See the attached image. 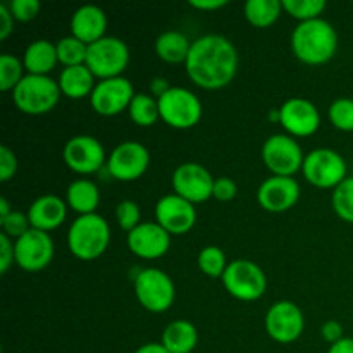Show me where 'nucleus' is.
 Returning <instances> with one entry per match:
<instances>
[{
  "instance_id": "f257e3e1",
  "label": "nucleus",
  "mask_w": 353,
  "mask_h": 353,
  "mask_svg": "<svg viewBox=\"0 0 353 353\" xmlns=\"http://www.w3.org/2000/svg\"><path fill=\"white\" fill-rule=\"evenodd\" d=\"M185 68L190 79L200 88H224L236 76L238 52L228 38L205 34L192 43Z\"/></svg>"
},
{
  "instance_id": "f03ea898",
  "label": "nucleus",
  "mask_w": 353,
  "mask_h": 353,
  "mask_svg": "<svg viewBox=\"0 0 353 353\" xmlns=\"http://www.w3.org/2000/svg\"><path fill=\"white\" fill-rule=\"evenodd\" d=\"M293 54L299 61L309 65L330 62L338 50V34L333 24L326 19L305 21L295 28L292 34Z\"/></svg>"
},
{
  "instance_id": "7ed1b4c3",
  "label": "nucleus",
  "mask_w": 353,
  "mask_h": 353,
  "mask_svg": "<svg viewBox=\"0 0 353 353\" xmlns=\"http://www.w3.org/2000/svg\"><path fill=\"white\" fill-rule=\"evenodd\" d=\"M109 243L110 228L99 214L79 216L69 228V250L79 261H95L107 250Z\"/></svg>"
},
{
  "instance_id": "20e7f679",
  "label": "nucleus",
  "mask_w": 353,
  "mask_h": 353,
  "mask_svg": "<svg viewBox=\"0 0 353 353\" xmlns=\"http://www.w3.org/2000/svg\"><path fill=\"white\" fill-rule=\"evenodd\" d=\"M14 103L17 109L30 116H41L54 109L61 99V88L48 76L28 74L14 88Z\"/></svg>"
},
{
  "instance_id": "39448f33",
  "label": "nucleus",
  "mask_w": 353,
  "mask_h": 353,
  "mask_svg": "<svg viewBox=\"0 0 353 353\" xmlns=\"http://www.w3.org/2000/svg\"><path fill=\"white\" fill-rule=\"evenodd\" d=\"M130 64V50L123 40L116 37H103L88 45L85 65L95 78H119L121 72Z\"/></svg>"
},
{
  "instance_id": "423d86ee",
  "label": "nucleus",
  "mask_w": 353,
  "mask_h": 353,
  "mask_svg": "<svg viewBox=\"0 0 353 353\" xmlns=\"http://www.w3.org/2000/svg\"><path fill=\"white\" fill-rule=\"evenodd\" d=\"M161 119L174 130H190L202 119V103L199 97L186 88L171 86L157 99Z\"/></svg>"
},
{
  "instance_id": "0eeeda50",
  "label": "nucleus",
  "mask_w": 353,
  "mask_h": 353,
  "mask_svg": "<svg viewBox=\"0 0 353 353\" xmlns=\"http://www.w3.org/2000/svg\"><path fill=\"white\" fill-rule=\"evenodd\" d=\"M221 279L228 293L241 302H255L264 295L268 288L264 271L255 262L247 259L230 262Z\"/></svg>"
},
{
  "instance_id": "6e6552de",
  "label": "nucleus",
  "mask_w": 353,
  "mask_h": 353,
  "mask_svg": "<svg viewBox=\"0 0 353 353\" xmlns=\"http://www.w3.org/2000/svg\"><path fill=\"white\" fill-rule=\"evenodd\" d=\"M134 293L141 307L154 314L165 312L174 302L176 290L172 279L161 269H143L134 278Z\"/></svg>"
},
{
  "instance_id": "1a4fd4ad",
  "label": "nucleus",
  "mask_w": 353,
  "mask_h": 353,
  "mask_svg": "<svg viewBox=\"0 0 353 353\" xmlns=\"http://www.w3.org/2000/svg\"><path fill=\"white\" fill-rule=\"evenodd\" d=\"M303 176L310 185L317 188H336L347 176V162L338 152L331 148L312 150L303 161Z\"/></svg>"
},
{
  "instance_id": "9d476101",
  "label": "nucleus",
  "mask_w": 353,
  "mask_h": 353,
  "mask_svg": "<svg viewBox=\"0 0 353 353\" xmlns=\"http://www.w3.org/2000/svg\"><path fill=\"white\" fill-rule=\"evenodd\" d=\"M262 161L274 176L292 178L303 168V152L288 134H272L262 147Z\"/></svg>"
},
{
  "instance_id": "9b49d317",
  "label": "nucleus",
  "mask_w": 353,
  "mask_h": 353,
  "mask_svg": "<svg viewBox=\"0 0 353 353\" xmlns=\"http://www.w3.org/2000/svg\"><path fill=\"white\" fill-rule=\"evenodd\" d=\"M305 327L303 312L288 300L276 302L265 314V331L274 341L283 345L299 340Z\"/></svg>"
},
{
  "instance_id": "f8f14e48",
  "label": "nucleus",
  "mask_w": 353,
  "mask_h": 353,
  "mask_svg": "<svg viewBox=\"0 0 353 353\" xmlns=\"http://www.w3.org/2000/svg\"><path fill=\"white\" fill-rule=\"evenodd\" d=\"M134 95L137 93H134L130 79L119 76V78L102 79L97 83L90 95V103L97 114L110 117L117 116L124 109H130V103Z\"/></svg>"
},
{
  "instance_id": "ddd939ff",
  "label": "nucleus",
  "mask_w": 353,
  "mask_h": 353,
  "mask_svg": "<svg viewBox=\"0 0 353 353\" xmlns=\"http://www.w3.org/2000/svg\"><path fill=\"white\" fill-rule=\"evenodd\" d=\"M16 264L28 272H37L47 268L54 259V241L45 231L31 228L14 243Z\"/></svg>"
},
{
  "instance_id": "4468645a",
  "label": "nucleus",
  "mask_w": 353,
  "mask_h": 353,
  "mask_svg": "<svg viewBox=\"0 0 353 353\" xmlns=\"http://www.w3.org/2000/svg\"><path fill=\"white\" fill-rule=\"evenodd\" d=\"M150 164V154L138 141H124L117 145L107 161V171L119 181H134L145 174Z\"/></svg>"
},
{
  "instance_id": "2eb2a0df",
  "label": "nucleus",
  "mask_w": 353,
  "mask_h": 353,
  "mask_svg": "<svg viewBox=\"0 0 353 353\" xmlns=\"http://www.w3.org/2000/svg\"><path fill=\"white\" fill-rule=\"evenodd\" d=\"M214 181L209 171L196 162L181 164L172 174V188L176 195L192 203H202L212 196Z\"/></svg>"
},
{
  "instance_id": "dca6fc26",
  "label": "nucleus",
  "mask_w": 353,
  "mask_h": 353,
  "mask_svg": "<svg viewBox=\"0 0 353 353\" xmlns=\"http://www.w3.org/2000/svg\"><path fill=\"white\" fill-rule=\"evenodd\" d=\"M62 157L71 171L78 174H93L105 162V150L97 138L78 134L64 145Z\"/></svg>"
},
{
  "instance_id": "f3484780",
  "label": "nucleus",
  "mask_w": 353,
  "mask_h": 353,
  "mask_svg": "<svg viewBox=\"0 0 353 353\" xmlns=\"http://www.w3.org/2000/svg\"><path fill=\"white\" fill-rule=\"evenodd\" d=\"M155 219L169 234H185L196 221L195 207L179 195L162 196L155 205Z\"/></svg>"
},
{
  "instance_id": "a211bd4d",
  "label": "nucleus",
  "mask_w": 353,
  "mask_h": 353,
  "mask_svg": "<svg viewBox=\"0 0 353 353\" xmlns=\"http://www.w3.org/2000/svg\"><path fill=\"white\" fill-rule=\"evenodd\" d=\"M300 199V185L293 178L271 176L257 190V202L268 212H286Z\"/></svg>"
},
{
  "instance_id": "6ab92c4d",
  "label": "nucleus",
  "mask_w": 353,
  "mask_h": 353,
  "mask_svg": "<svg viewBox=\"0 0 353 353\" xmlns=\"http://www.w3.org/2000/svg\"><path fill=\"white\" fill-rule=\"evenodd\" d=\"M279 123L292 137H310L319 130L321 116L317 107L305 99H290L279 109Z\"/></svg>"
},
{
  "instance_id": "aec40b11",
  "label": "nucleus",
  "mask_w": 353,
  "mask_h": 353,
  "mask_svg": "<svg viewBox=\"0 0 353 353\" xmlns=\"http://www.w3.org/2000/svg\"><path fill=\"white\" fill-rule=\"evenodd\" d=\"M171 234L159 223H141L128 233V247L137 257L145 261L161 259L168 254Z\"/></svg>"
},
{
  "instance_id": "412c9836",
  "label": "nucleus",
  "mask_w": 353,
  "mask_h": 353,
  "mask_svg": "<svg viewBox=\"0 0 353 353\" xmlns=\"http://www.w3.org/2000/svg\"><path fill=\"white\" fill-rule=\"evenodd\" d=\"M65 216H68V205L64 200L55 195L38 196L28 210L31 228L45 233L61 226L65 221Z\"/></svg>"
},
{
  "instance_id": "4be33fe9",
  "label": "nucleus",
  "mask_w": 353,
  "mask_h": 353,
  "mask_svg": "<svg viewBox=\"0 0 353 353\" xmlns=\"http://www.w3.org/2000/svg\"><path fill=\"white\" fill-rule=\"evenodd\" d=\"M107 30V16L100 7L83 6L71 17L72 37L85 45H92L103 38Z\"/></svg>"
},
{
  "instance_id": "5701e85b",
  "label": "nucleus",
  "mask_w": 353,
  "mask_h": 353,
  "mask_svg": "<svg viewBox=\"0 0 353 353\" xmlns=\"http://www.w3.org/2000/svg\"><path fill=\"white\" fill-rule=\"evenodd\" d=\"M57 83L62 95L78 100L86 95H92L93 88H95V76L85 64L72 65V68L62 69Z\"/></svg>"
},
{
  "instance_id": "b1692460",
  "label": "nucleus",
  "mask_w": 353,
  "mask_h": 353,
  "mask_svg": "<svg viewBox=\"0 0 353 353\" xmlns=\"http://www.w3.org/2000/svg\"><path fill=\"white\" fill-rule=\"evenodd\" d=\"M59 62L57 47L48 40H37L26 48L23 57L24 69L30 74L47 76Z\"/></svg>"
},
{
  "instance_id": "393cba45",
  "label": "nucleus",
  "mask_w": 353,
  "mask_h": 353,
  "mask_svg": "<svg viewBox=\"0 0 353 353\" xmlns=\"http://www.w3.org/2000/svg\"><path fill=\"white\" fill-rule=\"evenodd\" d=\"M161 343L169 353H192L199 343V331L190 321H174L164 330Z\"/></svg>"
},
{
  "instance_id": "a878e982",
  "label": "nucleus",
  "mask_w": 353,
  "mask_h": 353,
  "mask_svg": "<svg viewBox=\"0 0 353 353\" xmlns=\"http://www.w3.org/2000/svg\"><path fill=\"white\" fill-rule=\"evenodd\" d=\"M65 202L79 216L95 214L100 202L99 186L90 179H76L69 185L68 192H65Z\"/></svg>"
},
{
  "instance_id": "bb28decb",
  "label": "nucleus",
  "mask_w": 353,
  "mask_h": 353,
  "mask_svg": "<svg viewBox=\"0 0 353 353\" xmlns=\"http://www.w3.org/2000/svg\"><path fill=\"white\" fill-rule=\"evenodd\" d=\"M190 48H192V41L179 31H165L155 40V52H157L159 59L169 62V64L186 62Z\"/></svg>"
},
{
  "instance_id": "cd10ccee",
  "label": "nucleus",
  "mask_w": 353,
  "mask_h": 353,
  "mask_svg": "<svg viewBox=\"0 0 353 353\" xmlns=\"http://www.w3.org/2000/svg\"><path fill=\"white\" fill-rule=\"evenodd\" d=\"M245 17L255 28H269L279 19L283 3L279 0H248L243 7Z\"/></svg>"
},
{
  "instance_id": "c85d7f7f",
  "label": "nucleus",
  "mask_w": 353,
  "mask_h": 353,
  "mask_svg": "<svg viewBox=\"0 0 353 353\" xmlns=\"http://www.w3.org/2000/svg\"><path fill=\"white\" fill-rule=\"evenodd\" d=\"M130 117L134 124L138 126H152V124L157 123V119L161 117L159 112V102L152 95L147 93H137L134 99L130 103Z\"/></svg>"
},
{
  "instance_id": "c756f323",
  "label": "nucleus",
  "mask_w": 353,
  "mask_h": 353,
  "mask_svg": "<svg viewBox=\"0 0 353 353\" xmlns=\"http://www.w3.org/2000/svg\"><path fill=\"white\" fill-rule=\"evenodd\" d=\"M57 57L61 64L65 68L72 65H83L86 62V54H88V45L83 43L81 40L74 37H64L57 41Z\"/></svg>"
},
{
  "instance_id": "7c9ffc66",
  "label": "nucleus",
  "mask_w": 353,
  "mask_h": 353,
  "mask_svg": "<svg viewBox=\"0 0 353 353\" xmlns=\"http://www.w3.org/2000/svg\"><path fill=\"white\" fill-rule=\"evenodd\" d=\"M283 10L292 14L300 23L317 19L326 9L324 0H283Z\"/></svg>"
},
{
  "instance_id": "2f4dec72",
  "label": "nucleus",
  "mask_w": 353,
  "mask_h": 353,
  "mask_svg": "<svg viewBox=\"0 0 353 353\" xmlns=\"http://www.w3.org/2000/svg\"><path fill=\"white\" fill-rule=\"evenodd\" d=\"M199 268L209 278H223L224 271H226V255L219 247H205L199 254Z\"/></svg>"
},
{
  "instance_id": "473e14b6",
  "label": "nucleus",
  "mask_w": 353,
  "mask_h": 353,
  "mask_svg": "<svg viewBox=\"0 0 353 353\" xmlns=\"http://www.w3.org/2000/svg\"><path fill=\"white\" fill-rule=\"evenodd\" d=\"M333 209L341 221L353 224V176L334 188Z\"/></svg>"
},
{
  "instance_id": "72a5a7b5",
  "label": "nucleus",
  "mask_w": 353,
  "mask_h": 353,
  "mask_svg": "<svg viewBox=\"0 0 353 353\" xmlns=\"http://www.w3.org/2000/svg\"><path fill=\"white\" fill-rule=\"evenodd\" d=\"M24 64L16 59L14 55L3 54L0 57V92H9L16 88L21 83L23 76Z\"/></svg>"
},
{
  "instance_id": "f704fd0d",
  "label": "nucleus",
  "mask_w": 353,
  "mask_h": 353,
  "mask_svg": "<svg viewBox=\"0 0 353 353\" xmlns=\"http://www.w3.org/2000/svg\"><path fill=\"white\" fill-rule=\"evenodd\" d=\"M330 119L341 131H353V100L338 99L330 107Z\"/></svg>"
},
{
  "instance_id": "c9c22d12",
  "label": "nucleus",
  "mask_w": 353,
  "mask_h": 353,
  "mask_svg": "<svg viewBox=\"0 0 353 353\" xmlns=\"http://www.w3.org/2000/svg\"><path fill=\"white\" fill-rule=\"evenodd\" d=\"M116 217L117 223H119L121 230L124 231H133L134 228L140 226V207L133 200H124L117 205L116 209Z\"/></svg>"
},
{
  "instance_id": "e433bc0d",
  "label": "nucleus",
  "mask_w": 353,
  "mask_h": 353,
  "mask_svg": "<svg viewBox=\"0 0 353 353\" xmlns=\"http://www.w3.org/2000/svg\"><path fill=\"white\" fill-rule=\"evenodd\" d=\"M0 226H2L3 233H6L7 236L16 238V240L31 230L30 217L23 212H17V210H12L9 216L0 219Z\"/></svg>"
},
{
  "instance_id": "4c0bfd02",
  "label": "nucleus",
  "mask_w": 353,
  "mask_h": 353,
  "mask_svg": "<svg viewBox=\"0 0 353 353\" xmlns=\"http://www.w3.org/2000/svg\"><path fill=\"white\" fill-rule=\"evenodd\" d=\"M7 7H9L14 19L21 21V23H28V21H33L38 16L41 3L38 0H12Z\"/></svg>"
},
{
  "instance_id": "58836bf2",
  "label": "nucleus",
  "mask_w": 353,
  "mask_h": 353,
  "mask_svg": "<svg viewBox=\"0 0 353 353\" xmlns=\"http://www.w3.org/2000/svg\"><path fill=\"white\" fill-rule=\"evenodd\" d=\"M17 171V159L9 147H0V181H9Z\"/></svg>"
},
{
  "instance_id": "ea45409f",
  "label": "nucleus",
  "mask_w": 353,
  "mask_h": 353,
  "mask_svg": "<svg viewBox=\"0 0 353 353\" xmlns=\"http://www.w3.org/2000/svg\"><path fill=\"white\" fill-rule=\"evenodd\" d=\"M236 192L238 188L233 179L219 178L214 181L212 196L216 200H219V202H230V200H233L236 196Z\"/></svg>"
},
{
  "instance_id": "a19ab883",
  "label": "nucleus",
  "mask_w": 353,
  "mask_h": 353,
  "mask_svg": "<svg viewBox=\"0 0 353 353\" xmlns=\"http://www.w3.org/2000/svg\"><path fill=\"white\" fill-rule=\"evenodd\" d=\"M14 261H16V257H14V243L6 233H2L0 234V272L6 274Z\"/></svg>"
},
{
  "instance_id": "79ce46f5",
  "label": "nucleus",
  "mask_w": 353,
  "mask_h": 353,
  "mask_svg": "<svg viewBox=\"0 0 353 353\" xmlns=\"http://www.w3.org/2000/svg\"><path fill=\"white\" fill-rule=\"evenodd\" d=\"M321 333H323V338L327 341V343L334 345L338 343L340 340H343V326H341L338 321H327V323H324L323 330H321Z\"/></svg>"
},
{
  "instance_id": "37998d69",
  "label": "nucleus",
  "mask_w": 353,
  "mask_h": 353,
  "mask_svg": "<svg viewBox=\"0 0 353 353\" xmlns=\"http://www.w3.org/2000/svg\"><path fill=\"white\" fill-rule=\"evenodd\" d=\"M14 30V17L6 3L0 6V40H6Z\"/></svg>"
},
{
  "instance_id": "c03bdc74",
  "label": "nucleus",
  "mask_w": 353,
  "mask_h": 353,
  "mask_svg": "<svg viewBox=\"0 0 353 353\" xmlns=\"http://www.w3.org/2000/svg\"><path fill=\"white\" fill-rule=\"evenodd\" d=\"M190 6L199 10H217L228 6V0H190Z\"/></svg>"
},
{
  "instance_id": "a18cd8bd",
  "label": "nucleus",
  "mask_w": 353,
  "mask_h": 353,
  "mask_svg": "<svg viewBox=\"0 0 353 353\" xmlns=\"http://www.w3.org/2000/svg\"><path fill=\"white\" fill-rule=\"evenodd\" d=\"M327 353H353V338L345 336L343 340H340L338 343L331 345L330 352Z\"/></svg>"
},
{
  "instance_id": "49530a36",
  "label": "nucleus",
  "mask_w": 353,
  "mask_h": 353,
  "mask_svg": "<svg viewBox=\"0 0 353 353\" xmlns=\"http://www.w3.org/2000/svg\"><path fill=\"white\" fill-rule=\"evenodd\" d=\"M150 88H152V93H154L155 97H162L165 92H168L169 88H171V86L168 85V79L157 78V79H154V81H152Z\"/></svg>"
},
{
  "instance_id": "de8ad7c7",
  "label": "nucleus",
  "mask_w": 353,
  "mask_h": 353,
  "mask_svg": "<svg viewBox=\"0 0 353 353\" xmlns=\"http://www.w3.org/2000/svg\"><path fill=\"white\" fill-rule=\"evenodd\" d=\"M134 353H169L162 343H145Z\"/></svg>"
},
{
  "instance_id": "09e8293b",
  "label": "nucleus",
  "mask_w": 353,
  "mask_h": 353,
  "mask_svg": "<svg viewBox=\"0 0 353 353\" xmlns=\"http://www.w3.org/2000/svg\"><path fill=\"white\" fill-rule=\"evenodd\" d=\"M10 212H12V210H10L9 202H7L6 199H0V219H3V217L9 216Z\"/></svg>"
}]
</instances>
